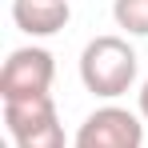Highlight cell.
Segmentation results:
<instances>
[{
  "label": "cell",
  "mask_w": 148,
  "mask_h": 148,
  "mask_svg": "<svg viewBox=\"0 0 148 148\" xmlns=\"http://www.w3.org/2000/svg\"><path fill=\"white\" fill-rule=\"evenodd\" d=\"M4 128L16 148H64V128H60L52 96L4 104Z\"/></svg>",
  "instance_id": "2"
},
{
  "label": "cell",
  "mask_w": 148,
  "mask_h": 148,
  "mask_svg": "<svg viewBox=\"0 0 148 148\" xmlns=\"http://www.w3.org/2000/svg\"><path fill=\"white\" fill-rule=\"evenodd\" d=\"M80 80L92 96L116 100L136 80V52L124 36H96L80 52Z\"/></svg>",
  "instance_id": "1"
},
{
  "label": "cell",
  "mask_w": 148,
  "mask_h": 148,
  "mask_svg": "<svg viewBox=\"0 0 148 148\" xmlns=\"http://www.w3.org/2000/svg\"><path fill=\"white\" fill-rule=\"evenodd\" d=\"M144 144V124L140 116H132L128 108H96L92 116H84V124L76 128L72 148H140Z\"/></svg>",
  "instance_id": "4"
},
{
  "label": "cell",
  "mask_w": 148,
  "mask_h": 148,
  "mask_svg": "<svg viewBox=\"0 0 148 148\" xmlns=\"http://www.w3.org/2000/svg\"><path fill=\"white\" fill-rule=\"evenodd\" d=\"M68 0H12V20L28 36H56L68 24Z\"/></svg>",
  "instance_id": "5"
},
{
  "label": "cell",
  "mask_w": 148,
  "mask_h": 148,
  "mask_svg": "<svg viewBox=\"0 0 148 148\" xmlns=\"http://www.w3.org/2000/svg\"><path fill=\"white\" fill-rule=\"evenodd\" d=\"M112 16L124 32L132 36H148V0H116L112 4Z\"/></svg>",
  "instance_id": "6"
},
{
  "label": "cell",
  "mask_w": 148,
  "mask_h": 148,
  "mask_svg": "<svg viewBox=\"0 0 148 148\" xmlns=\"http://www.w3.org/2000/svg\"><path fill=\"white\" fill-rule=\"evenodd\" d=\"M140 116H144V120H148V80H144V84H140Z\"/></svg>",
  "instance_id": "7"
},
{
  "label": "cell",
  "mask_w": 148,
  "mask_h": 148,
  "mask_svg": "<svg viewBox=\"0 0 148 148\" xmlns=\"http://www.w3.org/2000/svg\"><path fill=\"white\" fill-rule=\"evenodd\" d=\"M52 76H56V64L48 48H16L0 68V100L12 104V100L48 96Z\"/></svg>",
  "instance_id": "3"
}]
</instances>
